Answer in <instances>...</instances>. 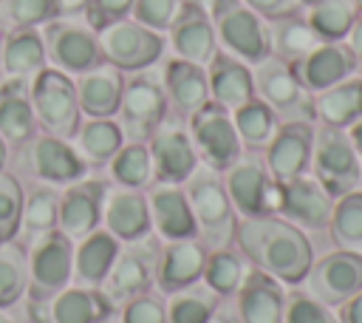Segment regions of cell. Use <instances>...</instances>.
Returning <instances> with one entry per match:
<instances>
[{
	"mask_svg": "<svg viewBox=\"0 0 362 323\" xmlns=\"http://www.w3.org/2000/svg\"><path fill=\"white\" fill-rule=\"evenodd\" d=\"M23 167L42 184H74L85 178L88 164L79 159L71 139L54 133H37L23 144Z\"/></svg>",
	"mask_w": 362,
	"mask_h": 323,
	"instance_id": "cell-15",
	"label": "cell"
},
{
	"mask_svg": "<svg viewBox=\"0 0 362 323\" xmlns=\"http://www.w3.org/2000/svg\"><path fill=\"white\" fill-rule=\"evenodd\" d=\"M23 184L17 176L0 170V244L14 241L20 232V218H23Z\"/></svg>",
	"mask_w": 362,
	"mask_h": 323,
	"instance_id": "cell-45",
	"label": "cell"
},
{
	"mask_svg": "<svg viewBox=\"0 0 362 323\" xmlns=\"http://www.w3.org/2000/svg\"><path fill=\"white\" fill-rule=\"evenodd\" d=\"M110 178L119 187H133V190H144L156 181V170H153V159H150V147L147 142H124L116 156L107 164Z\"/></svg>",
	"mask_w": 362,
	"mask_h": 323,
	"instance_id": "cell-38",
	"label": "cell"
},
{
	"mask_svg": "<svg viewBox=\"0 0 362 323\" xmlns=\"http://www.w3.org/2000/svg\"><path fill=\"white\" fill-rule=\"evenodd\" d=\"M28 286V261L25 249L14 241L0 244V309L14 306Z\"/></svg>",
	"mask_w": 362,
	"mask_h": 323,
	"instance_id": "cell-43",
	"label": "cell"
},
{
	"mask_svg": "<svg viewBox=\"0 0 362 323\" xmlns=\"http://www.w3.org/2000/svg\"><path fill=\"white\" fill-rule=\"evenodd\" d=\"M122 88H124V71H119L116 65H110L105 60L99 65H93L90 71L79 74L76 99H79L82 116H93V119L116 116Z\"/></svg>",
	"mask_w": 362,
	"mask_h": 323,
	"instance_id": "cell-28",
	"label": "cell"
},
{
	"mask_svg": "<svg viewBox=\"0 0 362 323\" xmlns=\"http://www.w3.org/2000/svg\"><path fill=\"white\" fill-rule=\"evenodd\" d=\"M119 249H122V241L113 238L105 227H96L85 238H79L74 244V283L102 289Z\"/></svg>",
	"mask_w": 362,
	"mask_h": 323,
	"instance_id": "cell-31",
	"label": "cell"
},
{
	"mask_svg": "<svg viewBox=\"0 0 362 323\" xmlns=\"http://www.w3.org/2000/svg\"><path fill=\"white\" fill-rule=\"evenodd\" d=\"M181 11V0H133L130 17L141 26H147L150 31H170L173 20Z\"/></svg>",
	"mask_w": 362,
	"mask_h": 323,
	"instance_id": "cell-47",
	"label": "cell"
},
{
	"mask_svg": "<svg viewBox=\"0 0 362 323\" xmlns=\"http://www.w3.org/2000/svg\"><path fill=\"white\" fill-rule=\"evenodd\" d=\"M328 232L339 249H351L362 255V190H351L334 198Z\"/></svg>",
	"mask_w": 362,
	"mask_h": 323,
	"instance_id": "cell-40",
	"label": "cell"
},
{
	"mask_svg": "<svg viewBox=\"0 0 362 323\" xmlns=\"http://www.w3.org/2000/svg\"><path fill=\"white\" fill-rule=\"evenodd\" d=\"M308 14V26L314 28V34L322 42H339L348 37L351 26L359 17V8L354 0H317L311 6H305Z\"/></svg>",
	"mask_w": 362,
	"mask_h": 323,
	"instance_id": "cell-39",
	"label": "cell"
},
{
	"mask_svg": "<svg viewBox=\"0 0 362 323\" xmlns=\"http://www.w3.org/2000/svg\"><path fill=\"white\" fill-rule=\"evenodd\" d=\"M57 218H59V193L48 184L34 187L25 198H23V218H20V230L34 235H42L48 230H57Z\"/></svg>",
	"mask_w": 362,
	"mask_h": 323,
	"instance_id": "cell-41",
	"label": "cell"
},
{
	"mask_svg": "<svg viewBox=\"0 0 362 323\" xmlns=\"http://www.w3.org/2000/svg\"><path fill=\"white\" fill-rule=\"evenodd\" d=\"M59 14L57 0H0V23L14 31V28H37L51 23Z\"/></svg>",
	"mask_w": 362,
	"mask_h": 323,
	"instance_id": "cell-44",
	"label": "cell"
},
{
	"mask_svg": "<svg viewBox=\"0 0 362 323\" xmlns=\"http://www.w3.org/2000/svg\"><path fill=\"white\" fill-rule=\"evenodd\" d=\"M57 3H59V14H65V17L79 14V11H85V6H88V0H57Z\"/></svg>",
	"mask_w": 362,
	"mask_h": 323,
	"instance_id": "cell-54",
	"label": "cell"
},
{
	"mask_svg": "<svg viewBox=\"0 0 362 323\" xmlns=\"http://www.w3.org/2000/svg\"><path fill=\"white\" fill-rule=\"evenodd\" d=\"M232 122H235V130H238V139L246 150H266V144L274 139L277 128H280V119L277 113L260 99H249L243 102L240 108L232 110Z\"/></svg>",
	"mask_w": 362,
	"mask_h": 323,
	"instance_id": "cell-36",
	"label": "cell"
},
{
	"mask_svg": "<svg viewBox=\"0 0 362 323\" xmlns=\"http://www.w3.org/2000/svg\"><path fill=\"white\" fill-rule=\"evenodd\" d=\"M71 144L76 147L79 159L88 167H107L110 159L116 156V150L124 144V133L113 116H107V119L88 116L79 122Z\"/></svg>",
	"mask_w": 362,
	"mask_h": 323,
	"instance_id": "cell-32",
	"label": "cell"
},
{
	"mask_svg": "<svg viewBox=\"0 0 362 323\" xmlns=\"http://www.w3.org/2000/svg\"><path fill=\"white\" fill-rule=\"evenodd\" d=\"M102 227L122 244L139 241L153 232L147 193L133 187H107L102 198Z\"/></svg>",
	"mask_w": 362,
	"mask_h": 323,
	"instance_id": "cell-22",
	"label": "cell"
},
{
	"mask_svg": "<svg viewBox=\"0 0 362 323\" xmlns=\"http://www.w3.org/2000/svg\"><path fill=\"white\" fill-rule=\"evenodd\" d=\"M356 3V8H359V14H362V0H354Z\"/></svg>",
	"mask_w": 362,
	"mask_h": 323,
	"instance_id": "cell-60",
	"label": "cell"
},
{
	"mask_svg": "<svg viewBox=\"0 0 362 323\" xmlns=\"http://www.w3.org/2000/svg\"><path fill=\"white\" fill-rule=\"evenodd\" d=\"M206 323H238V317H235L232 312H226V309H221V306H218V309L209 314V320H206Z\"/></svg>",
	"mask_w": 362,
	"mask_h": 323,
	"instance_id": "cell-55",
	"label": "cell"
},
{
	"mask_svg": "<svg viewBox=\"0 0 362 323\" xmlns=\"http://www.w3.org/2000/svg\"><path fill=\"white\" fill-rule=\"evenodd\" d=\"M40 34H42L45 57H48L51 68H57L68 76L71 74L79 76L102 62L96 31L88 23H76L71 17H54L51 23H45V28Z\"/></svg>",
	"mask_w": 362,
	"mask_h": 323,
	"instance_id": "cell-12",
	"label": "cell"
},
{
	"mask_svg": "<svg viewBox=\"0 0 362 323\" xmlns=\"http://www.w3.org/2000/svg\"><path fill=\"white\" fill-rule=\"evenodd\" d=\"M170 45L175 57L189 60L195 65H206L218 51V37H215L209 8L192 0H181V11L170 26Z\"/></svg>",
	"mask_w": 362,
	"mask_h": 323,
	"instance_id": "cell-20",
	"label": "cell"
},
{
	"mask_svg": "<svg viewBox=\"0 0 362 323\" xmlns=\"http://www.w3.org/2000/svg\"><path fill=\"white\" fill-rule=\"evenodd\" d=\"M192 3H198V6H204V8H209L215 0H192Z\"/></svg>",
	"mask_w": 362,
	"mask_h": 323,
	"instance_id": "cell-57",
	"label": "cell"
},
{
	"mask_svg": "<svg viewBox=\"0 0 362 323\" xmlns=\"http://www.w3.org/2000/svg\"><path fill=\"white\" fill-rule=\"evenodd\" d=\"M235 241L240 255L277 278L283 286L303 283L305 272L314 264V249L303 227L286 221L283 215L240 218L235 227Z\"/></svg>",
	"mask_w": 362,
	"mask_h": 323,
	"instance_id": "cell-1",
	"label": "cell"
},
{
	"mask_svg": "<svg viewBox=\"0 0 362 323\" xmlns=\"http://www.w3.org/2000/svg\"><path fill=\"white\" fill-rule=\"evenodd\" d=\"M311 3H317V0H300V6H311Z\"/></svg>",
	"mask_w": 362,
	"mask_h": 323,
	"instance_id": "cell-59",
	"label": "cell"
},
{
	"mask_svg": "<svg viewBox=\"0 0 362 323\" xmlns=\"http://www.w3.org/2000/svg\"><path fill=\"white\" fill-rule=\"evenodd\" d=\"M252 76H255V96H260L277 113L280 122H314L317 119L314 94L300 85L288 62L269 54L266 60L255 65Z\"/></svg>",
	"mask_w": 362,
	"mask_h": 323,
	"instance_id": "cell-7",
	"label": "cell"
},
{
	"mask_svg": "<svg viewBox=\"0 0 362 323\" xmlns=\"http://www.w3.org/2000/svg\"><path fill=\"white\" fill-rule=\"evenodd\" d=\"M187 122H189V139L198 150L201 164L223 173L243 153V144L232 122V110H226L223 105L209 99Z\"/></svg>",
	"mask_w": 362,
	"mask_h": 323,
	"instance_id": "cell-10",
	"label": "cell"
},
{
	"mask_svg": "<svg viewBox=\"0 0 362 323\" xmlns=\"http://www.w3.org/2000/svg\"><path fill=\"white\" fill-rule=\"evenodd\" d=\"M345 133H348V139H351V144H354L356 156L362 159V116H359L356 122H351V125L345 128Z\"/></svg>",
	"mask_w": 362,
	"mask_h": 323,
	"instance_id": "cell-53",
	"label": "cell"
},
{
	"mask_svg": "<svg viewBox=\"0 0 362 323\" xmlns=\"http://www.w3.org/2000/svg\"><path fill=\"white\" fill-rule=\"evenodd\" d=\"M269 42H272V57L291 65L303 60L311 48H317L322 40L314 34L305 17L291 14V17H280L269 23Z\"/></svg>",
	"mask_w": 362,
	"mask_h": 323,
	"instance_id": "cell-35",
	"label": "cell"
},
{
	"mask_svg": "<svg viewBox=\"0 0 362 323\" xmlns=\"http://www.w3.org/2000/svg\"><path fill=\"white\" fill-rule=\"evenodd\" d=\"M303 280L305 295L334 309L362 289V255L337 246L334 252H325L320 261H314Z\"/></svg>",
	"mask_w": 362,
	"mask_h": 323,
	"instance_id": "cell-14",
	"label": "cell"
},
{
	"mask_svg": "<svg viewBox=\"0 0 362 323\" xmlns=\"http://www.w3.org/2000/svg\"><path fill=\"white\" fill-rule=\"evenodd\" d=\"M209 17L223 51L243 60L246 65H257L272 54L266 20L240 0H215L209 6Z\"/></svg>",
	"mask_w": 362,
	"mask_h": 323,
	"instance_id": "cell-4",
	"label": "cell"
},
{
	"mask_svg": "<svg viewBox=\"0 0 362 323\" xmlns=\"http://www.w3.org/2000/svg\"><path fill=\"white\" fill-rule=\"evenodd\" d=\"M314 110L322 125L348 128L362 116V76H348L314 94Z\"/></svg>",
	"mask_w": 362,
	"mask_h": 323,
	"instance_id": "cell-34",
	"label": "cell"
},
{
	"mask_svg": "<svg viewBox=\"0 0 362 323\" xmlns=\"http://www.w3.org/2000/svg\"><path fill=\"white\" fill-rule=\"evenodd\" d=\"M280 212L286 221L303 227V230H325L331 210H334V196L314 178V176H300L286 184H280Z\"/></svg>",
	"mask_w": 362,
	"mask_h": 323,
	"instance_id": "cell-21",
	"label": "cell"
},
{
	"mask_svg": "<svg viewBox=\"0 0 362 323\" xmlns=\"http://www.w3.org/2000/svg\"><path fill=\"white\" fill-rule=\"evenodd\" d=\"M283 323H339V317L331 306L314 300L311 295L288 292L286 309H283Z\"/></svg>",
	"mask_w": 362,
	"mask_h": 323,
	"instance_id": "cell-46",
	"label": "cell"
},
{
	"mask_svg": "<svg viewBox=\"0 0 362 323\" xmlns=\"http://www.w3.org/2000/svg\"><path fill=\"white\" fill-rule=\"evenodd\" d=\"M0 323H14V320H11V317H6V314H3V309H0Z\"/></svg>",
	"mask_w": 362,
	"mask_h": 323,
	"instance_id": "cell-58",
	"label": "cell"
},
{
	"mask_svg": "<svg viewBox=\"0 0 362 323\" xmlns=\"http://www.w3.org/2000/svg\"><path fill=\"white\" fill-rule=\"evenodd\" d=\"M314 125L311 122H280L274 139L263 150V162L274 181L286 184L311 170Z\"/></svg>",
	"mask_w": 362,
	"mask_h": 323,
	"instance_id": "cell-16",
	"label": "cell"
},
{
	"mask_svg": "<svg viewBox=\"0 0 362 323\" xmlns=\"http://www.w3.org/2000/svg\"><path fill=\"white\" fill-rule=\"evenodd\" d=\"M215 309H218V295L206 289L204 283H192L170 295L167 323H206Z\"/></svg>",
	"mask_w": 362,
	"mask_h": 323,
	"instance_id": "cell-42",
	"label": "cell"
},
{
	"mask_svg": "<svg viewBox=\"0 0 362 323\" xmlns=\"http://www.w3.org/2000/svg\"><path fill=\"white\" fill-rule=\"evenodd\" d=\"M345 42H348L351 54L356 57V62H362V14H359V17H356V23L351 26V31H348Z\"/></svg>",
	"mask_w": 362,
	"mask_h": 323,
	"instance_id": "cell-52",
	"label": "cell"
},
{
	"mask_svg": "<svg viewBox=\"0 0 362 323\" xmlns=\"http://www.w3.org/2000/svg\"><path fill=\"white\" fill-rule=\"evenodd\" d=\"M226 196L240 218H260L280 212V181L272 178L260 153H240L235 164L223 170Z\"/></svg>",
	"mask_w": 362,
	"mask_h": 323,
	"instance_id": "cell-3",
	"label": "cell"
},
{
	"mask_svg": "<svg viewBox=\"0 0 362 323\" xmlns=\"http://www.w3.org/2000/svg\"><path fill=\"white\" fill-rule=\"evenodd\" d=\"M161 85H164L167 102L184 119H189L204 102H209L206 68L204 65H195L189 60H181V57L167 60L164 74H161Z\"/></svg>",
	"mask_w": 362,
	"mask_h": 323,
	"instance_id": "cell-30",
	"label": "cell"
},
{
	"mask_svg": "<svg viewBox=\"0 0 362 323\" xmlns=\"http://www.w3.org/2000/svg\"><path fill=\"white\" fill-rule=\"evenodd\" d=\"M235 295H238V323H283L286 289L269 272L252 266Z\"/></svg>",
	"mask_w": 362,
	"mask_h": 323,
	"instance_id": "cell-25",
	"label": "cell"
},
{
	"mask_svg": "<svg viewBox=\"0 0 362 323\" xmlns=\"http://www.w3.org/2000/svg\"><path fill=\"white\" fill-rule=\"evenodd\" d=\"M113 300L96 286H65L45 306V323H99L110 320Z\"/></svg>",
	"mask_w": 362,
	"mask_h": 323,
	"instance_id": "cell-29",
	"label": "cell"
},
{
	"mask_svg": "<svg viewBox=\"0 0 362 323\" xmlns=\"http://www.w3.org/2000/svg\"><path fill=\"white\" fill-rule=\"evenodd\" d=\"M6 159H8V144H6L3 136H0V170L6 167Z\"/></svg>",
	"mask_w": 362,
	"mask_h": 323,
	"instance_id": "cell-56",
	"label": "cell"
},
{
	"mask_svg": "<svg viewBox=\"0 0 362 323\" xmlns=\"http://www.w3.org/2000/svg\"><path fill=\"white\" fill-rule=\"evenodd\" d=\"M0 48H3V37H0Z\"/></svg>",
	"mask_w": 362,
	"mask_h": 323,
	"instance_id": "cell-62",
	"label": "cell"
},
{
	"mask_svg": "<svg viewBox=\"0 0 362 323\" xmlns=\"http://www.w3.org/2000/svg\"><path fill=\"white\" fill-rule=\"evenodd\" d=\"M243 6H249L255 14H260L263 20H280V17H291L300 14V0H240Z\"/></svg>",
	"mask_w": 362,
	"mask_h": 323,
	"instance_id": "cell-50",
	"label": "cell"
},
{
	"mask_svg": "<svg viewBox=\"0 0 362 323\" xmlns=\"http://www.w3.org/2000/svg\"><path fill=\"white\" fill-rule=\"evenodd\" d=\"M204 68H206V85L212 102L223 105L226 110H235L243 102L255 99V76L243 60L218 48Z\"/></svg>",
	"mask_w": 362,
	"mask_h": 323,
	"instance_id": "cell-26",
	"label": "cell"
},
{
	"mask_svg": "<svg viewBox=\"0 0 362 323\" xmlns=\"http://www.w3.org/2000/svg\"><path fill=\"white\" fill-rule=\"evenodd\" d=\"M158 241L144 235L139 241L122 244L110 275L102 283V292L116 303H124L141 292H150V286L156 283V261H158Z\"/></svg>",
	"mask_w": 362,
	"mask_h": 323,
	"instance_id": "cell-13",
	"label": "cell"
},
{
	"mask_svg": "<svg viewBox=\"0 0 362 323\" xmlns=\"http://www.w3.org/2000/svg\"><path fill=\"white\" fill-rule=\"evenodd\" d=\"M189 207H192V218H195V230H198V241L206 249H221L229 246L235 241V227H238V212L226 196L223 178L218 170L198 164L195 173L184 181Z\"/></svg>",
	"mask_w": 362,
	"mask_h": 323,
	"instance_id": "cell-2",
	"label": "cell"
},
{
	"mask_svg": "<svg viewBox=\"0 0 362 323\" xmlns=\"http://www.w3.org/2000/svg\"><path fill=\"white\" fill-rule=\"evenodd\" d=\"M119 323H167V303L153 292H141L122 303Z\"/></svg>",
	"mask_w": 362,
	"mask_h": 323,
	"instance_id": "cell-48",
	"label": "cell"
},
{
	"mask_svg": "<svg viewBox=\"0 0 362 323\" xmlns=\"http://www.w3.org/2000/svg\"><path fill=\"white\" fill-rule=\"evenodd\" d=\"M0 136L6 144L23 147L37 136V119L31 105V79L6 76L0 82Z\"/></svg>",
	"mask_w": 362,
	"mask_h": 323,
	"instance_id": "cell-27",
	"label": "cell"
},
{
	"mask_svg": "<svg viewBox=\"0 0 362 323\" xmlns=\"http://www.w3.org/2000/svg\"><path fill=\"white\" fill-rule=\"evenodd\" d=\"M147 207H150V227L161 241L198 238L184 184L153 181L147 190Z\"/></svg>",
	"mask_w": 362,
	"mask_h": 323,
	"instance_id": "cell-19",
	"label": "cell"
},
{
	"mask_svg": "<svg viewBox=\"0 0 362 323\" xmlns=\"http://www.w3.org/2000/svg\"><path fill=\"white\" fill-rule=\"evenodd\" d=\"M31 105H34V119L45 133H54L59 139H74L82 110L76 99V82L45 65L34 79H31Z\"/></svg>",
	"mask_w": 362,
	"mask_h": 323,
	"instance_id": "cell-5",
	"label": "cell"
},
{
	"mask_svg": "<svg viewBox=\"0 0 362 323\" xmlns=\"http://www.w3.org/2000/svg\"><path fill=\"white\" fill-rule=\"evenodd\" d=\"M25 261H28V286H25L28 300H51L74 280V241L59 230L34 235Z\"/></svg>",
	"mask_w": 362,
	"mask_h": 323,
	"instance_id": "cell-6",
	"label": "cell"
},
{
	"mask_svg": "<svg viewBox=\"0 0 362 323\" xmlns=\"http://www.w3.org/2000/svg\"><path fill=\"white\" fill-rule=\"evenodd\" d=\"M206 264V246L198 238L164 241L156 261V286L161 295H175L201 280Z\"/></svg>",
	"mask_w": 362,
	"mask_h": 323,
	"instance_id": "cell-23",
	"label": "cell"
},
{
	"mask_svg": "<svg viewBox=\"0 0 362 323\" xmlns=\"http://www.w3.org/2000/svg\"><path fill=\"white\" fill-rule=\"evenodd\" d=\"M130 8H133V0H88L82 14L93 31H102L105 26L130 17Z\"/></svg>",
	"mask_w": 362,
	"mask_h": 323,
	"instance_id": "cell-49",
	"label": "cell"
},
{
	"mask_svg": "<svg viewBox=\"0 0 362 323\" xmlns=\"http://www.w3.org/2000/svg\"><path fill=\"white\" fill-rule=\"evenodd\" d=\"M249 269H252V264L243 255H238L235 249H229V246L206 249V264H204L201 280L218 298H229V295L238 292V286L243 283Z\"/></svg>",
	"mask_w": 362,
	"mask_h": 323,
	"instance_id": "cell-37",
	"label": "cell"
},
{
	"mask_svg": "<svg viewBox=\"0 0 362 323\" xmlns=\"http://www.w3.org/2000/svg\"><path fill=\"white\" fill-rule=\"evenodd\" d=\"M110 184L105 178H79L74 184H65L59 193V218L57 230L65 232L74 244L102 227V198Z\"/></svg>",
	"mask_w": 362,
	"mask_h": 323,
	"instance_id": "cell-18",
	"label": "cell"
},
{
	"mask_svg": "<svg viewBox=\"0 0 362 323\" xmlns=\"http://www.w3.org/2000/svg\"><path fill=\"white\" fill-rule=\"evenodd\" d=\"M102 60L116 65L119 71H144L164 54V37L158 31H150L147 26L136 23L133 17L116 20L96 31Z\"/></svg>",
	"mask_w": 362,
	"mask_h": 323,
	"instance_id": "cell-11",
	"label": "cell"
},
{
	"mask_svg": "<svg viewBox=\"0 0 362 323\" xmlns=\"http://www.w3.org/2000/svg\"><path fill=\"white\" fill-rule=\"evenodd\" d=\"M167 108L170 102L161 79L156 74H147L144 68L136 71L130 79H124L116 122L127 142H147L156 133V128L167 119Z\"/></svg>",
	"mask_w": 362,
	"mask_h": 323,
	"instance_id": "cell-8",
	"label": "cell"
},
{
	"mask_svg": "<svg viewBox=\"0 0 362 323\" xmlns=\"http://www.w3.org/2000/svg\"><path fill=\"white\" fill-rule=\"evenodd\" d=\"M337 309H339L337 312L339 323H362V289L354 298H348L345 303H339Z\"/></svg>",
	"mask_w": 362,
	"mask_h": 323,
	"instance_id": "cell-51",
	"label": "cell"
},
{
	"mask_svg": "<svg viewBox=\"0 0 362 323\" xmlns=\"http://www.w3.org/2000/svg\"><path fill=\"white\" fill-rule=\"evenodd\" d=\"M0 65H3L6 76L34 79L48 65L42 34L37 28H14V31H8L3 37Z\"/></svg>",
	"mask_w": 362,
	"mask_h": 323,
	"instance_id": "cell-33",
	"label": "cell"
},
{
	"mask_svg": "<svg viewBox=\"0 0 362 323\" xmlns=\"http://www.w3.org/2000/svg\"><path fill=\"white\" fill-rule=\"evenodd\" d=\"M99 323H110V320H99Z\"/></svg>",
	"mask_w": 362,
	"mask_h": 323,
	"instance_id": "cell-61",
	"label": "cell"
},
{
	"mask_svg": "<svg viewBox=\"0 0 362 323\" xmlns=\"http://www.w3.org/2000/svg\"><path fill=\"white\" fill-rule=\"evenodd\" d=\"M147 147H150L156 181L184 184L195 173V167L201 164L198 150H195V144L189 139V130H184L181 125L167 122V119L147 139Z\"/></svg>",
	"mask_w": 362,
	"mask_h": 323,
	"instance_id": "cell-17",
	"label": "cell"
},
{
	"mask_svg": "<svg viewBox=\"0 0 362 323\" xmlns=\"http://www.w3.org/2000/svg\"><path fill=\"white\" fill-rule=\"evenodd\" d=\"M356 57L351 54L348 42H320L317 48H311L303 60L291 62L294 76L300 79L303 88H308L311 94H320L348 76H354L356 71Z\"/></svg>",
	"mask_w": 362,
	"mask_h": 323,
	"instance_id": "cell-24",
	"label": "cell"
},
{
	"mask_svg": "<svg viewBox=\"0 0 362 323\" xmlns=\"http://www.w3.org/2000/svg\"><path fill=\"white\" fill-rule=\"evenodd\" d=\"M311 170H314V178L334 198H339V196H345V193L359 187L362 159L356 156L345 128H331V125L314 128Z\"/></svg>",
	"mask_w": 362,
	"mask_h": 323,
	"instance_id": "cell-9",
	"label": "cell"
}]
</instances>
